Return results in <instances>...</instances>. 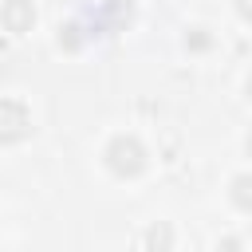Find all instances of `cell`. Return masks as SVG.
<instances>
[{
	"label": "cell",
	"instance_id": "obj_1",
	"mask_svg": "<svg viewBox=\"0 0 252 252\" xmlns=\"http://www.w3.org/2000/svg\"><path fill=\"white\" fill-rule=\"evenodd\" d=\"M106 158H110V169H114V173H130V177L146 165V154H142V146H138L134 138H118V142L106 150Z\"/></svg>",
	"mask_w": 252,
	"mask_h": 252
},
{
	"label": "cell",
	"instance_id": "obj_2",
	"mask_svg": "<svg viewBox=\"0 0 252 252\" xmlns=\"http://www.w3.org/2000/svg\"><path fill=\"white\" fill-rule=\"evenodd\" d=\"M236 205L240 209H252V177H236Z\"/></svg>",
	"mask_w": 252,
	"mask_h": 252
},
{
	"label": "cell",
	"instance_id": "obj_3",
	"mask_svg": "<svg viewBox=\"0 0 252 252\" xmlns=\"http://www.w3.org/2000/svg\"><path fill=\"white\" fill-rule=\"evenodd\" d=\"M8 20H12V28L20 32V20H24V8H20V4H12V8H8Z\"/></svg>",
	"mask_w": 252,
	"mask_h": 252
},
{
	"label": "cell",
	"instance_id": "obj_4",
	"mask_svg": "<svg viewBox=\"0 0 252 252\" xmlns=\"http://www.w3.org/2000/svg\"><path fill=\"white\" fill-rule=\"evenodd\" d=\"M236 8H240V12L248 16V20H252V0H236Z\"/></svg>",
	"mask_w": 252,
	"mask_h": 252
}]
</instances>
